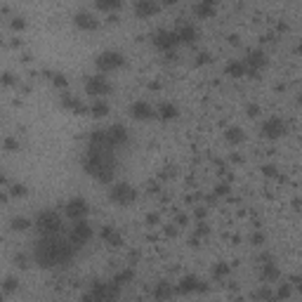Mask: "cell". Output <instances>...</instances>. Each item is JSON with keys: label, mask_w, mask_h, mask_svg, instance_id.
I'll list each match as a JSON object with an SVG mask.
<instances>
[{"label": "cell", "mask_w": 302, "mask_h": 302, "mask_svg": "<svg viewBox=\"0 0 302 302\" xmlns=\"http://www.w3.org/2000/svg\"><path fill=\"white\" fill-rule=\"evenodd\" d=\"M73 243L69 241H62V238L57 236H43L36 243V250H33V260L38 267H45V269H50V267H62L66 264L71 257H73Z\"/></svg>", "instance_id": "obj_1"}, {"label": "cell", "mask_w": 302, "mask_h": 302, "mask_svg": "<svg viewBox=\"0 0 302 302\" xmlns=\"http://www.w3.org/2000/svg\"><path fill=\"white\" fill-rule=\"evenodd\" d=\"M109 151L111 149H106V146H90L83 158V170L102 184H111L114 175H116V161Z\"/></svg>", "instance_id": "obj_2"}, {"label": "cell", "mask_w": 302, "mask_h": 302, "mask_svg": "<svg viewBox=\"0 0 302 302\" xmlns=\"http://www.w3.org/2000/svg\"><path fill=\"white\" fill-rule=\"evenodd\" d=\"M94 66H97L102 73H111V71H118V69L125 66V57H123L118 50H104L102 54H97Z\"/></svg>", "instance_id": "obj_3"}, {"label": "cell", "mask_w": 302, "mask_h": 302, "mask_svg": "<svg viewBox=\"0 0 302 302\" xmlns=\"http://www.w3.org/2000/svg\"><path fill=\"white\" fill-rule=\"evenodd\" d=\"M36 229H38L43 236H54L62 232V217L54 210H45L36 217Z\"/></svg>", "instance_id": "obj_4"}, {"label": "cell", "mask_w": 302, "mask_h": 302, "mask_svg": "<svg viewBox=\"0 0 302 302\" xmlns=\"http://www.w3.org/2000/svg\"><path fill=\"white\" fill-rule=\"evenodd\" d=\"M109 198L116 206H132L135 198H137V189L128 182H116L111 184V189H109Z\"/></svg>", "instance_id": "obj_5"}, {"label": "cell", "mask_w": 302, "mask_h": 302, "mask_svg": "<svg viewBox=\"0 0 302 302\" xmlns=\"http://www.w3.org/2000/svg\"><path fill=\"white\" fill-rule=\"evenodd\" d=\"M151 43H154V47H158L161 52H170V50H175L182 40H180V36H177V31L158 28L156 33H154V38H151Z\"/></svg>", "instance_id": "obj_6"}, {"label": "cell", "mask_w": 302, "mask_h": 302, "mask_svg": "<svg viewBox=\"0 0 302 302\" xmlns=\"http://www.w3.org/2000/svg\"><path fill=\"white\" fill-rule=\"evenodd\" d=\"M286 130H288V125H286V120L279 118V116H269V118H264L262 128H260V132H262L264 139H279V137H283L286 135Z\"/></svg>", "instance_id": "obj_7"}, {"label": "cell", "mask_w": 302, "mask_h": 302, "mask_svg": "<svg viewBox=\"0 0 302 302\" xmlns=\"http://www.w3.org/2000/svg\"><path fill=\"white\" fill-rule=\"evenodd\" d=\"M92 224L85 222V220H76L73 222V227H71V234H69V241L76 246V248H83L88 241L92 238Z\"/></svg>", "instance_id": "obj_8"}, {"label": "cell", "mask_w": 302, "mask_h": 302, "mask_svg": "<svg viewBox=\"0 0 302 302\" xmlns=\"http://www.w3.org/2000/svg\"><path fill=\"white\" fill-rule=\"evenodd\" d=\"M120 288L116 283H92L90 293H85L83 298L85 300H111V298H118Z\"/></svg>", "instance_id": "obj_9"}, {"label": "cell", "mask_w": 302, "mask_h": 302, "mask_svg": "<svg viewBox=\"0 0 302 302\" xmlns=\"http://www.w3.org/2000/svg\"><path fill=\"white\" fill-rule=\"evenodd\" d=\"M90 212V206H88V201L85 198H80V196H76V198H69L66 201V206H64V215L69 217V220H85V215Z\"/></svg>", "instance_id": "obj_10"}, {"label": "cell", "mask_w": 302, "mask_h": 302, "mask_svg": "<svg viewBox=\"0 0 302 302\" xmlns=\"http://www.w3.org/2000/svg\"><path fill=\"white\" fill-rule=\"evenodd\" d=\"M111 90L114 88L104 76H88L85 78V92L92 97H106V94H111Z\"/></svg>", "instance_id": "obj_11"}, {"label": "cell", "mask_w": 302, "mask_h": 302, "mask_svg": "<svg viewBox=\"0 0 302 302\" xmlns=\"http://www.w3.org/2000/svg\"><path fill=\"white\" fill-rule=\"evenodd\" d=\"M267 66V54L262 50H248L246 54V69H248V76L257 78V73Z\"/></svg>", "instance_id": "obj_12"}, {"label": "cell", "mask_w": 302, "mask_h": 302, "mask_svg": "<svg viewBox=\"0 0 302 302\" xmlns=\"http://www.w3.org/2000/svg\"><path fill=\"white\" fill-rule=\"evenodd\" d=\"M206 290H208V286L194 274L184 276L182 281L177 283V293H182V295H194V293H206Z\"/></svg>", "instance_id": "obj_13"}, {"label": "cell", "mask_w": 302, "mask_h": 302, "mask_svg": "<svg viewBox=\"0 0 302 302\" xmlns=\"http://www.w3.org/2000/svg\"><path fill=\"white\" fill-rule=\"evenodd\" d=\"M106 142H109V149H120V146L128 144V130H125V125H111L109 130H106Z\"/></svg>", "instance_id": "obj_14"}, {"label": "cell", "mask_w": 302, "mask_h": 302, "mask_svg": "<svg viewBox=\"0 0 302 302\" xmlns=\"http://www.w3.org/2000/svg\"><path fill=\"white\" fill-rule=\"evenodd\" d=\"M130 116L135 120H151L154 116H156V109L149 104V102L139 99V102H132L130 104Z\"/></svg>", "instance_id": "obj_15"}, {"label": "cell", "mask_w": 302, "mask_h": 302, "mask_svg": "<svg viewBox=\"0 0 302 302\" xmlns=\"http://www.w3.org/2000/svg\"><path fill=\"white\" fill-rule=\"evenodd\" d=\"M161 5L156 0H137L135 2V17L137 19H151L154 14H158Z\"/></svg>", "instance_id": "obj_16"}, {"label": "cell", "mask_w": 302, "mask_h": 302, "mask_svg": "<svg viewBox=\"0 0 302 302\" xmlns=\"http://www.w3.org/2000/svg\"><path fill=\"white\" fill-rule=\"evenodd\" d=\"M73 24H76V28H80V31H97V26H99V22H97L94 14H90V12H76L73 14Z\"/></svg>", "instance_id": "obj_17"}, {"label": "cell", "mask_w": 302, "mask_h": 302, "mask_svg": "<svg viewBox=\"0 0 302 302\" xmlns=\"http://www.w3.org/2000/svg\"><path fill=\"white\" fill-rule=\"evenodd\" d=\"M215 12H217V2L215 0H198L194 5V14L198 19H212Z\"/></svg>", "instance_id": "obj_18"}, {"label": "cell", "mask_w": 302, "mask_h": 302, "mask_svg": "<svg viewBox=\"0 0 302 302\" xmlns=\"http://www.w3.org/2000/svg\"><path fill=\"white\" fill-rule=\"evenodd\" d=\"M99 236H102V241H104L106 246H111V248H120V246H123V236H120L118 229H114V227H102Z\"/></svg>", "instance_id": "obj_19"}, {"label": "cell", "mask_w": 302, "mask_h": 302, "mask_svg": "<svg viewBox=\"0 0 302 302\" xmlns=\"http://www.w3.org/2000/svg\"><path fill=\"white\" fill-rule=\"evenodd\" d=\"M260 279L264 281V286H267V283H276V281L281 279V269L269 260V262L262 264V269H260Z\"/></svg>", "instance_id": "obj_20"}, {"label": "cell", "mask_w": 302, "mask_h": 302, "mask_svg": "<svg viewBox=\"0 0 302 302\" xmlns=\"http://www.w3.org/2000/svg\"><path fill=\"white\" fill-rule=\"evenodd\" d=\"M156 116L161 120H175L180 116V109H177V104H172V102H163V104L156 106Z\"/></svg>", "instance_id": "obj_21"}, {"label": "cell", "mask_w": 302, "mask_h": 302, "mask_svg": "<svg viewBox=\"0 0 302 302\" xmlns=\"http://www.w3.org/2000/svg\"><path fill=\"white\" fill-rule=\"evenodd\" d=\"M224 73H227L229 78H243V76H248L246 62H238V59H232V62H227V66H224Z\"/></svg>", "instance_id": "obj_22"}, {"label": "cell", "mask_w": 302, "mask_h": 302, "mask_svg": "<svg viewBox=\"0 0 302 302\" xmlns=\"http://www.w3.org/2000/svg\"><path fill=\"white\" fill-rule=\"evenodd\" d=\"M62 104L71 111V114H76V116H80V114H85V111H90V106H85L80 99H76V97H71V94H62Z\"/></svg>", "instance_id": "obj_23"}, {"label": "cell", "mask_w": 302, "mask_h": 302, "mask_svg": "<svg viewBox=\"0 0 302 302\" xmlns=\"http://www.w3.org/2000/svg\"><path fill=\"white\" fill-rule=\"evenodd\" d=\"M109 111H111V109H109V102H104L102 97H94V102L90 104V116H94V118H104Z\"/></svg>", "instance_id": "obj_24"}, {"label": "cell", "mask_w": 302, "mask_h": 302, "mask_svg": "<svg viewBox=\"0 0 302 302\" xmlns=\"http://www.w3.org/2000/svg\"><path fill=\"white\" fill-rule=\"evenodd\" d=\"M177 36H180L182 43H194L198 38V28L194 24H184V26L177 28Z\"/></svg>", "instance_id": "obj_25"}, {"label": "cell", "mask_w": 302, "mask_h": 302, "mask_svg": "<svg viewBox=\"0 0 302 302\" xmlns=\"http://www.w3.org/2000/svg\"><path fill=\"white\" fill-rule=\"evenodd\" d=\"M224 139H227V144H241L243 139H246V132L236 128V125H232V128H227L224 132Z\"/></svg>", "instance_id": "obj_26"}, {"label": "cell", "mask_w": 302, "mask_h": 302, "mask_svg": "<svg viewBox=\"0 0 302 302\" xmlns=\"http://www.w3.org/2000/svg\"><path fill=\"white\" fill-rule=\"evenodd\" d=\"M132 281H135V272H132V269H123V272H116V274H114V279H111V283H116L118 288L128 286V283H132Z\"/></svg>", "instance_id": "obj_27"}, {"label": "cell", "mask_w": 302, "mask_h": 302, "mask_svg": "<svg viewBox=\"0 0 302 302\" xmlns=\"http://www.w3.org/2000/svg\"><path fill=\"white\" fill-rule=\"evenodd\" d=\"M170 295H172V288H170V283H165V281L156 283V288L151 290V298H156V300H165Z\"/></svg>", "instance_id": "obj_28"}, {"label": "cell", "mask_w": 302, "mask_h": 302, "mask_svg": "<svg viewBox=\"0 0 302 302\" xmlns=\"http://www.w3.org/2000/svg\"><path fill=\"white\" fill-rule=\"evenodd\" d=\"M120 5H123V0H94V7H97V10H104V12L118 10Z\"/></svg>", "instance_id": "obj_29"}, {"label": "cell", "mask_w": 302, "mask_h": 302, "mask_svg": "<svg viewBox=\"0 0 302 302\" xmlns=\"http://www.w3.org/2000/svg\"><path fill=\"white\" fill-rule=\"evenodd\" d=\"M10 224H12V229H14V232H26L28 227H31V222H28L26 217H14V220H12Z\"/></svg>", "instance_id": "obj_30"}, {"label": "cell", "mask_w": 302, "mask_h": 302, "mask_svg": "<svg viewBox=\"0 0 302 302\" xmlns=\"http://www.w3.org/2000/svg\"><path fill=\"white\" fill-rule=\"evenodd\" d=\"M227 274H229V264L227 262H217L212 267V276H215V279H224Z\"/></svg>", "instance_id": "obj_31"}, {"label": "cell", "mask_w": 302, "mask_h": 302, "mask_svg": "<svg viewBox=\"0 0 302 302\" xmlns=\"http://www.w3.org/2000/svg\"><path fill=\"white\" fill-rule=\"evenodd\" d=\"M19 288V283H17V279H12V276H7V279H5V286H2V293H5V295H12L14 290Z\"/></svg>", "instance_id": "obj_32"}, {"label": "cell", "mask_w": 302, "mask_h": 302, "mask_svg": "<svg viewBox=\"0 0 302 302\" xmlns=\"http://www.w3.org/2000/svg\"><path fill=\"white\" fill-rule=\"evenodd\" d=\"M250 243H253V246H264V243H267V236H264L262 232H255V234L250 236Z\"/></svg>", "instance_id": "obj_33"}, {"label": "cell", "mask_w": 302, "mask_h": 302, "mask_svg": "<svg viewBox=\"0 0 302 302\" xmlns=\"http://www.w3.org/2000/svg\"><path fill=\"white\" fill-rule=\"evenodd\" d=\"M10 26H12L14 31H22V28L26 26V22H24V17H14L12 22H10Z\"/></svg>", "instance_id": "obj_34"}, {"label": "cell", "mask_w": 302, "mask_h": 302, "mask_svg": "<svg viewBox=\"0 0 302 302\" xmlns=\"http://www.w3.org/2000/svg\"><path fill=\"white\" fill-rule=\"evenodd\" d=\"M246 114H248L250 118H257V116H260V106H257V104H248V106H246Z\"/></svg>", "instance_id": "obj_35"}, {"label": "cell", "mask_w": 302, "mask_h": 302, "mask_svg": "<svg viewBox=\"0 0 302 302\" xmlns=\"http://www.w3.org/2000/svg\"><path fill=\"white\" fill-rule=\"evenodd\" d=\"M28 191H26V186L24 184H14L12 186V196H26Z\"/></svg>", "instance_id": "obj_36"}, {"label": "cell", "mask_w": 302, "mask_h": 302, "mask_svg": "<svg viewBox=\"0 0 302 302\" xmlns=\"http://www.w3.org/2000/svg\"><path fill=\"white\" fill-rule=\"evenodd\" d=\"M52 83L57 85V88H66V78L62 76V73H52Z\"/></svg>", "instance_id": "obj_37"}, {"label": "cell", "mask_w": 302, "mask_h": 302, "mask_svg": "<svg viewBox=\"0 0 302 302\" xmlns=\"http://www.w3.org/2000/svg\"><path fill=\"white\" fill-rule=\"evenodd\" d=\"M290 295H293L290 286H281V288L276 290V298H290Z\"/></svg>", "instance_id": "obj_38"}, {"label": "cell", "mask_w": 302, "mask_h": 302, "mask_svg": "<svg viewBox=\"0 0 302 302\" xmlns=\"http://www.w3.org/2000/svg\"><path fill=\"white\" fill-rule=\"evenodd\" d=\"M255 298H276V293H272V290L262 288V290H257V293H255Z\"/></svg>", "instance_id": "obj_39"}, {"label": "cell", "mask_w": 302, "mask_h": 302, "mask_svg": "<svg viewBox=\"0 0 302 302\" xmlns=\"http://www.w3.org/2000/svg\"><path fill=\"white\" fill-rule=\"evenodd\" d=\"M5 149H7V151H14V149H19V144L14 142L12 137H7V139H5Z\"/></svg>", "instance_id": "obj_40"}, {"label": "cell", "mask_w": 302, "mask_h": 302, "mask_svg": "<svg viewBox=\"0 0 302 302\" xmlns=\"http://www.w3.org/2000/svg\"><path fill=\"white\" fill-rule=\"evenodd\" d=\"M210 59H212V57H210L208 52H201V54H198L196 62H198V64H206V62H210Z\"/></svg>", "instance_id": "obj_41"}, {"label": "cell", "mask_w": 302, "mask_h": 302, "mask_svg": "<svg viewBox=\"0 0 302 302\" xmlns=\"http://www.w3.org/2000/svg\"><path fill=\"white\" fill-rule=\"evenodd\" d=\"M215 194H217V196H224V194H229V186H227V184H220V186L215 189Z\"/></svg>", "instance_id": "obj_42"}, {"label": "cell", "mask_w": 302, "mask_h": 302, "mask_svg": "<svg viewBox=\"0 0 302 302\" xmlns=\"http://www.w3.org/2000/svg\"><path fill=\"white\" fill-rule=\"evenodd\" d=\"M262 172L267 175V177H274V175H276V168H274V165H264Z\"/></svg>", "instance_id": "obj_43"}, {"label": "cell", "mask_w": 302, "mask_h": 302, "mask_svg": "<svg viewBox=\"0 0 302 302\" xmlns=\"http://www.w3.org/2000/svg\"><path fill=\"white\" fill-rule=\"evenodd\" d=\"M2 80H5V85H12V83H14L12 73H5V78H2Z\"/></svg>", "instance_id": "obj_44"}, {"label": "cell", "mask_w": 302, "mask_h": 302, "mask_svg": "<svg viewBox=\"0 0 302 302\" xmlns=\"http://www.w3.org/2000/svg\"><path fill=\"white\" fill-rule=\"evenodd\" d=\"M293 281L298 283V290H300V293H302V276H293Z\"/></svg>", "instance_id": "obj_45"}, {"label": "cell", "mask_w": 302, "mask_h": 302, "mask_svg": "<svg viewBox=\"0 0 302 302\" xmlns=\"http://www.w3.org/2000/svg\"><path fill=\"white\" fill-rule=\"evenodd\" d=\"M17 262H19V267H28V264H26V257H24V255H19V257H17Z\"/></svg>", "instance_id": "obj_46"}, {"label": "cell", "mask_w": 302, "mask_h": 302, "mask_svg": "<svg viewBox=\"0 0 302 302\" xmlns=\"http://www.w3.org/2000/svg\"><path fill=\"white\" fill-rule=\"evenodd\" d=\"M161 2H163V5H177L180 0H161Z\"/></svg>", "instance_id": "obj_47"}, {"label": "cell", "mask_w": 302, "mask_h": 302, "mask_svg": "<svg viewBox=\"0 0 302 302\" xmlns=\"http://www.w3.org/2000/svg\"><path fill=\"white\" fill-rule=\"evenodd\" d=\"M298 54H302V43H300V45H298Z\"/></svg>", "instance_id": "obj_48"}, {"label": "cell", "mask_w": 302, "mask_h": 302, "mask_svg": "<svg viewBox=\"0 0 302 302\" xmlns=\"http://www.w3.org/2000/svg\"><path fill=\"white\" fill-rule=\"evenodd\" d=\"M298 104H300V106H302V92H300V97H298Z\"/></svg>", "instance_id": "obj_49"}]
</instances>
